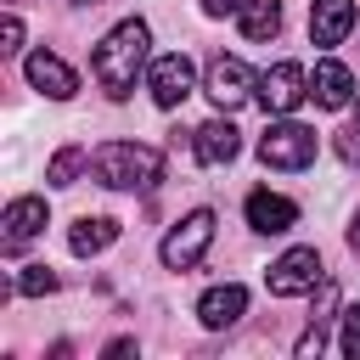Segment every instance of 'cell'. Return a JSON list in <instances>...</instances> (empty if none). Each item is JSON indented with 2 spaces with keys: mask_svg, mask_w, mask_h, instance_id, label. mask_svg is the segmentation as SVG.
Instances as JSON below:
<instances>
[{
  "mask_svg": "<svg viewBox=\"0 0 360 360\" xmlns=\"http://www.w3.org/2000/svg\"><path fill=\"white\" fill-rule=\"evenodd\" d=\"M338 349H343L349 360H360V304L343 309V338H338Z\"/></svg>",
  "mask_w": 360,
  "mask_h": 360,
  "instance_id": "obj_21",
  "label": "cell"
},
{
  "mask_svg": "<svg viewBox=\"0 0 360 360\" xmlns=\"http://www.w3.org/2000/svg\"><path fill=\"white\" fill-rule=\"evenodd\" d=\"M309 96H315L321 107H349V96H354V79H349V68L326 56V62L315 68V79H309Z\"/></svg>",
  "mask_w": 360,
  "mask_h": 360,
  "instance_id": "obj_15",
  "label": "cell"
},
{
  "mask_svg": "<svg viewBox=\"0 0 360 360\" xmlns=\"http://www.w3.org/2000/svg\"><path fill=\"white\" fill-rule=\"evenodd\" d=\"M197 141V163H208V169H219V163H231L236 152H242V135H236V124L231 118H208L202 129H191Z\"/></svg>",
  "mask_w": 360,
  "mask_h": 360,
  "instance_id": "obj_10",
  "label": "cell"
},
{
  "mask_svg": "<svg viewBox=\"0 0 360 360\" xmlns=\"http://www.w3.org/2000/svg\"><path fill=\"white\" fill-rule=\"evenodd\" d=\"M202 11L208 17H231V11H242V0H202Z\"/></svg>",
  "mask_w": 360,
  "mask_h": 360,
  "instance_id": "obj_24",
  "label": "cell"
},
{
  "mask_svg": "<svg viewBox=\"0 0 360 360\" xmlns=\"http://www.w3.org/2000/svg\"><path fill=\"white\" fill-rule=\"evenodd\" d=\"M338 158H343V163H360V124L338 129Z\"/></svg>",
  "mask_w": 360,
  "mask_h": 360,
  "instance_id": "obj_22",
  "label": "cell"
},
{
  "mask_svg": "<svg viewBox=\"0 0 360 360\" xmlns=\"http://www.w3.org/2000/svg\"><path fill=\"white\" fill-rule=\"evenodd\" d=\"M90 174L112 191H152L163 180V152L141 141H107L90 152Z\"/></svg>",
  "mask_w": 360,
  "mask_h": 360,
  "instance_id": "obj_2",
  "label": "cell"
},
{
  "mask_svg": "<svg viewBox=\"0 0 360 360\" xmlns=\"http://www.w3.org/2000/svg\"><path fill=\"white\" fill-rule=\"evenodd\" d=\"M146 56H152V28H146L141 17H129V22H118V28H112V34L96 45L90 68H96L101 90H107L112 101H124V96L135 90V79H141Z\"/></svg>",
  "mask_w": 360,
  "mask_h": 360,
  "instance_id": "obj_1",
  "label": "cell"
},
{
  "mask_svg": "<svg viewBox=\"0 0 360 360\" xmlns=\"http://www.w3.org/2000/svg\"><path fill=\"white\" fill-rule=\"evenodd\" d=\"M191 90H197V68H191L186 51H169V56L152 62V101L158 107H180Z\"/></svg>",
  "mask_w": 360,
  "mask_h": 360,
  "instance_id": "obj_8",
  "label": "cell"
},
{
  "mask_svg": "<svg viewBox=\"0 0 360 360\" xmlns=\"http://www.w3.org/2000/svg\"><path fill=\"white\" fill-rule=\"evenodd\" d=\"M28 84H34V90H45L51 101H68V96L79 90L73 68H68L62 56H51V51H34V56H28Z\"/></svg>",
  "mask_w": 360,
  "mask_h": 360,
  "instance_id": "obj_12",
  "label": "cell"
},
{
  "mask_svg": "<svg viewBox=\"0 0 360 360\" xmlns=\"http://www.w3.org/2000/svg\"><path fill=\"white\" fill-rule=\"evenodd\" d=\"M73 6H101V0H73Z\"/></svg>",
  "mask_w": 360,
  "mask_h": 360,
  "instance_id": "obj_26",
  "label": "cell"
},
{
  "mask_svg": "<svg viewBox=\"0 0 360 360\" xmlns=\"http://www.w3.org/2000/svg\"><path fill=\"white\" fill-rule=\"evenodd\" d=\"M349 253L360 259V214H354V225H349Z\"/></svg>",
  "mask_w": 360,
  "mask_h": 360,
  "instance_id": "obj_25",
  "label": "cell"
},
{
  "mask_svg": "<svg viewBox=\"0 0 360 360\" xmlns=\"http://www.w3.org/2000/svg\"><path fill=\"white\" fill-rule=\"evenodd\" d=\"M259 158H264L270 169H309V163H315V129H309V124L281 118V124H270V129H264Z\"/></svg>",
  "mask_w": 360,
  "mask_h": 360,
  "instance_id": "obj_3",
  "label": "cell"
},
{
  "mask_svg": "<svg viewBox=\"0 0 360 360\" xmlns=\"http://www.w3.org/2000/svg\"><path fill=\"white\" fill-rule=\"evenodd\" d=\"M332 309H338V287H332V281H321V304H315V315H309L304 338L292 343L304 360H309V354H321V343H326V326H332Z\"/></svg>",
  "mask_w": 360,
  "mask_h": 360,
  "instance_id": "obj_17",
  "label": "cell"
},
{
  "mask_svg": "<svg viewBox=\"0 0 360 360\" xmlns=\"http://www.w3.org/2000/svg\"><path fill=\"white\" fill-rule=\"evenodd\" d=\"M84 163H90V152H84V146H62V152L51 158V169H45V180H51V186H73V174H79Z\"/></svg>",
  "mask_w": 360,
  "mask_h": 360,
  "instance_id": "obj_19",
  "label": "cell"
},
{
  "mask_svg": "<svg viewBox=\"0 0 360 360\" xmlns=\"http://www.w3.org/2000/svg\"><path fill=\"white\" fill-rule=\"evenodd\" d=\"M349 28H354V0H315L309 6V39L315 45H343Z\"/></svg>",
  "mask_w": 360,
  "mask_h": 360,
  "instance_id": "obj_13",
  "label": "cell"
},
{
  "mask_svg": "<svg viewBox=\"0 0 360 360\" xmlns=\"http://www.w3.org/2000/svg\"><path fill=\"white\" fill-rule=\"evenodd\" d=\"M118 242V219H107V214H84V219H73V231H68V248L79 253V259H90V253H101V248H112Z\"/></svg>",
  "mask_w": 360,
  "mask_h": 360,
  "instance_id": "obj_16",
  "label": "cell"
},
{
  "mask_svg": "<svg viewBox=\"0 0 360 360\" xmlns=\"http://www.w3.org/2000/svg\"><path fill=\"white\" fill-rule=\"evenodd\" d=\"M208 242H214V208H191V214L163 236V248H158V253H163V264H169V270H191V264L208 253Z\"/></svg>",
  "mask_w": 360,
  "mask_h": 360,
  "instance_id": "obj_4",
  "label": "cell"
},
{
  "mask_svg": "<svg viewBox=\"0 0 360 360\" xmlns=\"http://www.w3.org/2000/svg\"><path fill=\"white\" fill-rule=\"evenodd\" d=\"M242 309H248V287H236V281H225V287H208L202 292V304H197V315H202V326H236L242 321Z\"/></svg>",
  "mask_w": 360,
  "mask_h": 360,
  "instance_id": "obj_14",
  "label": "cell"
},
{
  "mask_svg": "<svg viewBox=\"0 0 360 360\" xmlns=\"http://www.w3.org/2000/svg\"><path fill=\"white\" fill-rule=\"evenodd\" d=\"M281 28V0H242V34L248 39H270Z\"/></svg>",
  "mask_w": 360,
  "mask_h": 360,
  "instance_id": "obj_18",
  "label": "cell"
},
{
  "mask_svg": "<svg viewBox=\"0 0 360 360\" xmlns=\"http://www.w3.org/2000/svg\"><path fill=\"white\" fill-rule=\"evenodd\" d=\"M253 96H259V107H264V112H292V107L309 96V73H304L298 62H276V68H264V73H259Z\"/></svg>",
  "mask_w": 360,
  "mask_h": 360,
  "instance_id": "obj_6",
  "label": "cell"
},
{
  "mask_svg": "<svg viewBox=\"0 0 360 360\" xmlns=\"http://www.w3.org/2000/svg\"><path fill=\"white\" fill-rule=\"evenodd\" d=\"M253 84H259V79L248 73V62H242V56H214V62H208V84H202V90H208V101H214L219 112H231V107H242V101L253 96Z\"/></svg>",
  "mask_w": 360,
  "mask_h": 360,
  "instance_id": "obj_7",
  "label": "cell"
},
{
  "mask_svg": "<svg viewBox=\"0 0 360 360\" xmlns=\"http://www.w3.org/2000/svg\"><path fill=\"white\" fill-rule=\"evenodd\" d=\"M17 292H22V298H45V292H56V270H51V264H28V270L17 276Z\"/></svg>",
  "mask_w": 360,
  "mask_h": 360,
  "instance_id": "obj_20",
  "label": "cell"
},
{
  "mask_svg": "<svg viewBox=\"0 0 360 360\" xmlns=\"http://www.w3.org/2000/svg\"><path fill=\"white\" fill-rule=\"evenodd\" d=\"M17 45H22V22H17V17H6V22H0V51H6V56H17Z\"/></svg>",
  "mask_w": 360,
  "mask_h": 360,
  "instance_id": "obj_23",
  "label": "cell"
},
{
  "mask_svg": "<svg viewBox=\"0 0 360 360\" xmlns=\"http://www.w3.org/2000/svg\"><path fill=\"white\" fill-rule=\"evenodd\" d=\"M6 231H0V248L6 253H17L22 242H34L39 231H45V197H17L11 208H6V219H0Z\"/></svg>",
  "mask_w": 360,
  "mask_h": 360,
  "instance_id": "obj_9",
  "label": "cell"
},
{
  "mask_svg": "<svg viewBox=\"0 0 360 360\" xmlns=\"http://www.w3.org/2000/svg\"><path fill=\"white\" fill-rule=\"evenodd\" d=\"M248 225L264 231V236H281L298 225V202L292 197H276V191H253L248 197Z\"/></svg>",
  "mask_w": 360,
  "mask_h": 360,
  "instance_id": "obj_11",
  "label": "cell"
},
{
  "mask_svg": "<svg viewBox=\"0 0 360 360\" xmlns=\"http://www.w3.org/2000/svg\"><path fill=\"white\" fill-rule=\"evenodd\" d=\"M326 276H321V253L315 248H287L270 270H264V287L276 298H298V292H315Z\"/></svg>",
  "mask_w": 360,
  "mask_h": 360,
  "instance_id": "obj_5",
  "label": "cell"
}]
</instances>
